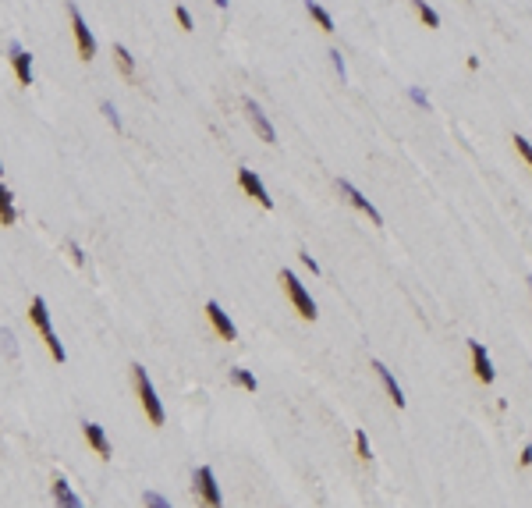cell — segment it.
<instances>
[{"mask_svg": "<svg viewBox=\"0 0 532 508\" xmlns=\"http://www.w3.org/2000/svg\"><path fill=\"white\" fill-rule=\"evenodd\" d=\"M132 380H135V395H139V402H142L146 420H149L153 427H164V402L156 398V391H153V380H149V373H146L139 363L132 366Z\"/></svg>", "mask_w": 532, "mask_h": 508, "instance_id": "cell-1", "label": "cell"}, {"mask_svg": "<svg viewBox=\"0 0 532 508\" xmlns=\"http://www.w3.org/2000/svg\"><path fill=\"white\" fill-rule=\"evenodd\" d=\"M28 320L36 323V331L43 335V341H46V348H50V355H53V363H65L68 355H65V345L57 341V335H53V327H50V310H46V303L36 295L33 303H28Z\"/></svg>", "mask_w": 532, "mask_h": 508, "instance_id": "cell-2", "label": "cell"}, {"mask_svg": "<svg viewBox=\"0 0 532 508\" xmlns=\"http://www.w3.org/2000/svg\"><path fill=\"white\" fill-rule=\"evenodd\" d=\"M192 494L199 501V508H224V498H221V484L209 466H199L196 476H192Z\"/></svg>", "mask_w": 532, "mask_h": 508, "instance_id": "cell-3", "label": "cell"}, {"mask_svg": "<svg viewBox=\"0 0 532 508\" xmlns=\"http://www.w3.org/2000/svg\"><path fill=\"white\" fill-rule=\"evenodd\" d=\"M280 285H284L288 298H291V306L298 310L302 320H316V303H312V295L305 291V285L291 274V271H280Z\"/></svg>", "mask_w": 532, "mask_h": 508, "instance_id": "cell-4", "label": "cell"}, {"mask_svg": "<svg viewBox=\"0 0 532 508\" xmlns=\"http://www.w3.org/2000/svg\"><path fill=\"white\" fill-rule=\"evenodd\" d=\"M68 15H71V28H75L78 57H82V61H92V57H96V40H92V33H89V25H85L82 11H78V8H68Z\"/></svg>", "mask_w": 532, "mask_h": 508, "instance_id": "cell-5", "label": "cell"}, {"mask_svg": "<svg viewBox=\"0 0 532 508\" xmlns=\"http://www.w3.org/2000/svg\"><path fill=\"white\" fill-rule=\"evenodd\" d=\"M337 189H341V196H344V199H348V203L355 206V210H362V214H366V217H369L372 224H377V228L384 224L380 210H377V206H372V203H369V199H366V196H362V192H359V189L352 185V182H348V178H337Z\"/></svg>", "mask_w": 532, "mask_h": 508, "instance_id": "cell-6", "label": "cell"}, {"mask_svg": "<svg viewBox=\"0 0 532 508\" xmlns=\"http://www.w3.org/2000/svg\"><path fill=\"white\" fill-rule=\"evenodd\" d=\"M238 185L245 189V196H252V199H256L259 206H266V210L273 206V199H270V192H266V185L259 182V174H256V171L241 167V171H238Z\"/></svg>", "mask_w": 532, "mask_h": 508, "instance_id": "cell-7", "label": "cell"}, {"mask_svg": "<svg viewBox=\"0 0 532 508\" xmlns=\"http://www.w3.org/2000/svg\"><path fill=\"white\" fill-rule=\"evenodd\" d=\"M203 310H206V316H209V323H213V331L221 335L224 341H234V338H238L234 323H231V316H228V313L221 310V303H213V298H209V303H206Z\"/></svg>", "mask_w": 532, "mask_h": 508, "instance_id": "cell-8", "label": "cell"}, {"mask_svg": "<svg viewBox=\"0 0 532 508\" xmlns=\"http://www.w3.org/2000/svg\"><path fill=\"white\" fill-rule=\"evenodd\" d=\"M82 434H85V441H89V448L96 452L100 459H110V441H107V434H103V427L100 423H82Z\"/></svg>", "mask_w": 532, "mask_h": 508, "instance_id": "cell-9", "label": "cell"}, {"mask_svg": "<svg viewBox=\"0 0 532 508\" xmlns=\"http://www.w3.org/2000/svg\"><path fill=\"white\" fill-rule=\"evenodd\" d=\"M245 110H248V121H252V128L259 132V139H263V142H277V132H273V125H270V117H266L252 100H245Z\"/></svg>", "mask_w": 532, "mask_h": 508, "instance_id": "cell-10", "label": "cell"}, {"mask_svg": "<svg viewBox=\"0 0 532 508\" xmlns=\"http://www.w3.org/2000/svg\"><path fill=\"white\" fill-rule=\"evenodd\" d=\"M11 65H15V78L22 85H33V57H28L18 43H11Z\"/></svg>", "mask_w": 532, "mask_h": 508, "instance_id": "cell-11", "label": "cell"}, {"mask_svg": "<svg viewBox=\"0 0 532 508\" xmlns=\"http://www.w3.org/2000/svg\"><path fill=\"white\" fill-rule=\"evenodd\" d=\"M53 501H57V508H85L82 501H78V494L71 491V484L65 480V476H53Z\"/></svg>", "mask_w": 532, "mask_h": 508, "instance_id": "cell-12", "label": "cell"}, {"mask_svg": "<svg viewBox=\"0 0 532 508\" xmlns=\"http://www.w3.org/2000/svg\"><path fill=\"white\" fill-rule=\"evenodd\" d=\"M468 348H472V366H476V377L483 384H493V363H490V355L483 348V341H468Z\"/></svg>", "mask_w": 532, "mask_h": 508, "instance_id": "cell-13", "label": "cell"}, {"mask_svg": "<svg viewBox=\"0 0 532 508\" xmlns=\"http://www.w3.org/2000/svg\"><path fill=\"white\" fill-rule=\"evenodd\" d=\"M372 370H377V377L384 380V387H387V395H391V402H394V405L401 409V405H404V391H401V384L394 380V373H391V370H387L384 363H372Z\"/></svg>", "mask_w": 532, "mask_h": 508, "instance_id": "cell-14", "label": "cell"}, {"mask_svg": "<svg viewBox=\"0 0 532 508\" xmlns=\"http://www.w3.org/2000/svg\"><path fill=\"white\" fill-rule=\"evenodd\" d=\"M18 221V210H15V196H11V189L8 185H0V224L4 228H11Z\"/></svg>", "mask_w": 532, "mask_h": 508, "instance_id": "cell-15", "label": "cell"}, {"mask_svg": "<svg viewBox=\"0 0 532 508\" xmlns=\"http://www.w3.org/2000/svg\"><path fill=\"white\" fill-rule=\"evenodd\" d=\"M305 11L312 15V22H316V25L323 28V33H334V18L327 15V8H320L316 0H305Z\"/></svg>", "mask_w": 532, "mask_h": 508, "instance_id": "cell-16", "label": "cell"}, {"mask_svg": "<svg viewBox=\"0 0 532 508\" xmlns=\"http://www.w3.org/2000/svg\"><path fill=\"white\" fill-rule=\"evenodd\" d=\"M114 61H117V68L124 71V78H135V61H132V53L124 50L121 43L114 46Z\"/></svg>", "mask_w": 532, "mask_h": 508, "instance_id": "cell-17", "label": "cell"}, {"mask_svg": "<svg viewBox=\"0 0 532 508\" xmlns=\"http://www.w3.org/2000/svg\"><path fill=\"white\" fill-rule=\"evenodd\" d=\"M231 380H234L238 387H245V391H252V395H256V387H259V384H256V377L248 373V370H241V366H234V370H231Z\"/></svg>", "mask_w": 532, "mask_h": 508, "instance_id": "cell-18", "label": "cell"}, {"mask_svg": "<svg viewBox=\"0 0 532 508\" xmlns=\"http://www.w3.org/2000/svg\"><path fill=\"white\" fill-rule=\"evenodd\" d=\"M412 8L419 11V18H422V22H426L429 28H436V25H440V15H436V11H433V8L426 4V0H412Z\"/></svg>", "mask_w": 532, "mask_h": 508, "instance_id": "cell-19", "label": "cell"}, {"mask_svg": "<svg viewBox=\"0 0 532 508\" xmlns=\"http://www.w3.org/2000/svg\"><path fill=\"white\" fill-rule=\"evenodd\" d=\"M142 508H171V501L164 494H156V491H146L142 494Z\"/></svg>", "mask_w": 532, "mask_h": 508, "instance_id": "cell-20", "label": "cell"}, {"mask_svg": "<svg viewBox=\"0 0 532 508\" xmlns=\"http://www.w3.org/2000/svg\"><path fill=\"white\" fill-rule=\"evenodd\" d=\"M174 18H178V25L185 28V33H192V28H196V25H192V15H189V8H185V4L174 8Z\"/></svg>", "mask_w": 532, "mask_h": 508, "instance_id": "cell-21", "label": "cell"}, {"mask_svg": "<svg viewBox=\"0 0 532 508\" xmlns=\"http://www.w3.org/2000/svg\"><path fill=\"white\" fill-rule=\"evenodd\" d=\"M355 448H359V459H372V452H369V437H366V430H355Z\"/></svg>", "mask_w": 532, "mask_h": 508, "instance_id": "cell-22", "label": "cell"}, {"mask_svg": "<svg viewBox=\"0 0 532 508\" xmlns=\"http://www.w3.org/2000/svg\"><path fill=\"white\" fill-rule=\"evenodd\" d=\"M100 110H103V117H107V121H110L114 128H121V117H117V110H114V103H110V100H103V103H100Z\"/></svg>", "mask_w": 532, "mask_h": 508, "instance_id": "cell-23", "label": "cell"}, {"mask_svg": "<svg viewBox=\"0 0 532 508\" xmlns=\"http://www.w3.org/2000/svg\"><path fill=\"white\" fill-rule=\"evenodd\" d=\"M515 149H518V153L529 160V167H532V142H529V139H522V135H515Z\"/></svg>", "mask_w": 532, "mask_h": 508, "instance_id": "cell-24", "label": "cell"}, {"mask_svg": "<svg viewBox=\"0 0 532 508\" xmlns=\"http://www.w3.org/2000/svg\"><path fill=\"white\" fill-rule=\"evenodd\" d=\"M0 341H4L8 355H18V345H15V335H11V331H0Z\"/></svg>", "mask_w": 532, "mask_h": 508, "instance_id": "cell-25", "label": "cell"}, {"mask_svg": "<svg viewBox=\"0 0 532 508\" xmlns=\"http://www.w3.org/2000/svg\"><path fill=\"white\" fill-rule=\"evenodd\" d=\"M298 256H302V263L309 266V271H312V274H320V263H316V260H312L309 253H298Z\"/></svg>", "mask_w": 532, "mask_h": 508, "instance_id": "cell-26", "label": "cell"}, {"mask_svg": "<svg viewBox=\"0 0 532 508\" xmlns=\"http://www.w3.org/2000/svg\"><path fill=\"white\" fill-rule=\"evenodd\" d=\"M330 61H334V68L341 71V78H344V61H341V50H330Z\"/></svg>", "mask_w": 532, "mask_h": 508, "instance_id": "cell-27", "label": "cell"}, {"mask_svg": "<svg viewBox=\"0 0 532 508\" xmlns=\"http://www.w3.org/2000/svg\"><path fill=\"white\" fill-rule=\"evenodd\" d=\"M68 253H71V260H75V263H82V260H85V256H82V249H78L75 242H68Z\"/></svg>", "mask_w": 532, "mask_h": 508, "instance_id": "cell-28", "label": "cell"}, {"mask_svg": "<svg viewBox=\"0 0 532 508\" xmlns=\"http://www.w3.org/2000/svg\"><path fill=\"white\" fill-rule=\"evenodd\" d=\"M522 466H532V448H529V444L522 448Z\"/></svg>", "mask_w": 532, "mask_h": 508, "instance_id": "cell-29", "label": "cell"}, {"mask_svg": "<svg viewBox=\"0 0 532 508\" xmlns=\"http://www.w3.org/2000/svg\"><path fill=\"white\" fill-rule=\"evenodd\" d=\"M412 100H415L419 107H426V93H419V89H412Z\"/></svg>", "mask_w": 532, "mask_h": 508, "instance_id": "cell-30", "label": "cell"}, {"mask_svg": "<svg viewBox=\"0 0 532 508\" xmlns=\"http://www.w3.org/2000/svg\"><path fill=\"white\" fill-rule=\"evenodd\" d=\"M213 4H216V8H228V0H213Z\"/></svg>", "mask_w": 532, "mask_h": 508, "instance_id": "cell-31", "label": "cell"}, {"mask_svg": "<svg viewBox=\"0 0 532 508\" xmlns=\"http://www.w3.org/2000/svg\"><path fill=\"white\" fill-rule=\"evenodd\" d=\"M0 174H4V164H0Z\"/></svg>", "mask_w": 532, "mask_h": 508, "instance_id": "cell-32", "label": "cell"}, {"mask_svg": "<svg viewBox=\"0 0 532 508\" xmlns=\"http://www.w3.org/2000/svg\"><path fill=\"white\" fill-rule=\"evenodd\" d=\"M529 285H532V278H529Z\"/></svg>", "mask_w": 532, "mask_h": 508, "instance_id": "cell-33", "label": "cell"}]
</instances>
